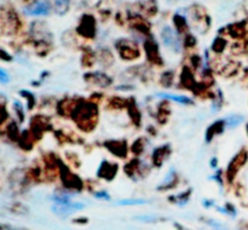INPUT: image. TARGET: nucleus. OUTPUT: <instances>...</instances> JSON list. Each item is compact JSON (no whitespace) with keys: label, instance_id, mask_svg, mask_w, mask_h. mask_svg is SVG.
Returning <instances> with one entry per match:
<instances>
[{"label":"nucleus","instance_id":"1","mask_svg":"<svg viewBox=\"0 0 248 230\" xmlns=\"http://www.w3.org/2000/svg\"><path fill=\"white\" fill-rule=\"evenodd\" d=\"M248 161V152L247 149H242L232 157V160L230 161L229 166H228V179L230 182L234 181L235 177L237 176L240 169L247 164Z\"/></svg>","mask_w":248,"mask_h":230},{"label":"nucleus","instance_id":"2","mask_svg":"<svg viewBox=\"0 0 248 230\" xmlns=\"http://www.w3.org/2000/svg\"><path fill=\"white\" fill-rule=\"evenodd\" d=\"M51 6L47 1L45 0H36V1L31 2V5L24 7V14L27 16H46L50 14Z\"/></svg>","mask_w":248,"mask_h":230},{"label":"nucleus","instance_id":"3","mask_svg":"<svg viewBox=\"0 0 248 230\" xmlns=\"http://www.w3.org/2000/svg\"><path fill=\"white\" fill-rule=\"evenodd\" d=\"M161 36L162 41H164L169 47H171L172 50L177 51V52L181 50V40H179V36L177 35V33L171 28V27H165L161 31Z\"/></svg>","mask_w":248,"mask_h":230},{"label":"nucleus","instance_id":"4","mask_svg":"<svg viewBox=\"0 0 248 230\" xmlns=\"http://www.w3.org/2000/svg\"><path fill=\"white\" fill-rule=\"evenodd\" d=\"M85 207L84 203L80 202H68V203H57V205L52 206V211L56 213V215H69L72 213L77 212V211L82 210Z\"/></svg>","mask_w":248,"mask_h":230},{"label":"nucleus","instance_id":"5","mask_svg":"<svg viewBox=\"0 0 248 230\" xmlns=\"http://www.w3.org/2000/svg\"><path fill=\"white\" fill-rule=\"evenodd\" d=\"M121 43H123L124 45L118 43V50L119 52H120V55L123 56V58L132 60V58L137 57L138 50L137 47H136V45H133V44L128 40H121Z\"/></svg>","mask_w":248,"mask_h":230},{"label":"nucleus","instance_id":"6","mask_svg":"<svg viewBox=\"0 0 248 230\" xmlns=\"http://www.w3.org/2000/svg\"><path fill=\"white\" fill-rule=\"evenodd\" d=\"M224 126H227L225 120H220V121H217V123H213V125L208 128L207 135H206V140H207V142H210L211 139H213V137H215L216 135H219V133H222L223 130H224Z\"/></svg>","mask_w":248,"mask_h":230},{"label":"nucleus","instance_id":"7","mask_svg":"<svg viewBox=\"0 0 248 230\" xmlns=\"http://www.w3.org/2000/svg\"><path fill=\"white\" fill-rule=\"evenodd\" d=\"M166 154H169V145L157 148L154 154H153V164L156 165V166H160L164 162Z\"/></svg>","mask_w":248,"mask_h":230},{"label":"nucleus","instance_id":"8","mask_svg":"<svg viewBox=\"0 0 248 230\" xmlns=\"http://www.w3.org/2000/svg\"><path fill=\"white\" fill-rule=\"evenodd\" d=\"M90 75V77H92L93 80H90V82L92 84H98L99 86H108L111 82V80L109 79L107 75L101 74V73H94V74H87Z\"/></svg>","mask_w":248,"mask_h":230},{"label":"nucleus","instance_id":"9","mask_svg":"<svg viewBox=\"0 0 248 230\" xmlns=\"http://www.w3.org/2000/svg\"><path fill=\"white\" fill-rule=\"evenodd\" d=\"M157 96L162 97V98H167L171 99V101H176L178 103H183V104H190L191 99L188 98V97L183 96V94H171V93H157Z\"/></svg>","mask_w":248,"mask_h":230},{"label":"nucleus","instance_id":"10","mask_svg":"<svg viewBox=\"0 0 248 230\" xmlns=\"http://www.w3.org/2000/svg\"><path fill=\"white\" fill-rule=\"evenodd\" d=\"M53 5L58 15H64L69 7V0H53Z\"/></svg>","mask_w":248,"mask_h":230},{"label":"nucleus","instance_id":"11","mask_svg":"<svg viewBox=\"0 0 248 230\" xmlns=\"http://www.w3.org/2000/svg\"><path fill=\"white\" fill-rule=\"evenodd\" d=\"M147 203L145 200H120L116 202V205H124V206H135V205H144Z\"/></svg>","mask_w":248,"mask_h":230},{"label":"nucleus","instance_id":"12","mask_svg":"<svg viewBox=\"0 0 248 230\" xmlns=\"http://www.w3.org/2000/svg\"><path fill=\"white\" fill-rule=\"evenodd\" d=\"M241 121H242V116H232V118L225 120V123H227V126H229V127H235V126L239 125Z\"/></svg>","mask_w":248,"mask_h":230},{"label":"nucleus","instance_id":"13","mask_svg":"<svg viewBox=\"0 0 248 230\" xmlns=\"http://www.w3.org/2000/svg\"><path fill=\"white\" fill-rule=\"evenodd\" d=\"M94 196H96L97 199H104V200H109V199H110V196H109L108 194L106 193V191H101V193H96V194H94Z\"/></svg>","mask_w":248,"mask_h":230},{"label":"nucleus","instance_id":"14","mask_svg":"<svg viewBox=\"0 0 248 230\" xmlns=\"http://www.w3.org/2000/svg\"><path fill=\"white\" fill-rule=\"evenodd\" d=\"M0 81L1 82L9 81V75H7V73L4 72L2 69H0Z\"/></svg>","mask_w":248,"mask_h":230},{"label":"nucleus","instance_id":"15","mask_svg":"<svg viewBox=\"0 0 248 230\" xmlns=\"http://www.w3.org/2000/svg\"><path fill=\"white\" fill-rule=\"evenodd\" d=\"M6 110H5V108L2 106H0V123H4V120L6 119Z\"/></svg>","mask_w":248,"mask_h":230},{"label":"nucleus","instance_id":"16","mask_svg":"<svg viewBox=\"0 0 248 230\" xmlns=\"http://www.w3.org/2000/svg\"><path fill=\"white\" fill-rule=\"evenodd\" d=\"M246 130H247V133H248V123H247V126H246Z\"/></svg>","mask_w":248,"mask_h":230}]
</instances>
